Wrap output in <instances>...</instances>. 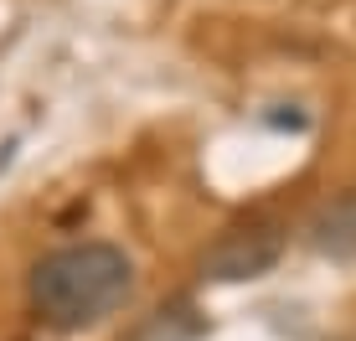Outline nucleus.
Segmentation results:
<instances>
[{"instance_id": "nucleus-2", "label": "nucleus", "mask_w": 356, "mask_h": 341, "mask_svg": "<svg viewBox=\"0 0 356 341\" xmlns=\"http://www.w3.org/2000/svg\"><path fill=\"white\" fill-rule=\"evenodd\" d=\"M284 253V223L274 217H248V223H232L227 233H217V243L202 253V279L212 285H243V279H259L279 264Z\"/></svg>"}, {"instance_id": "nucleus-1", "label": "nucleus", "mask_w": 356, "mask_h": 341, "mask_svg": "<svg viewBox=\"0 0 356 341\" xmlns=\"http://www.w3.org/2000/svg\"><path fill=\"white\" fill-rule=\"evenodd\" d=\"M134 290V264L114 243H67L52 248L31 269V306L57 331H83V326L114 315Z\"/></svg>"}, {"instance_id": "nucleus-3", "label": "nucleus", "mask_w": 356, "mask_h": 341, "mask_svg": "<svg viewBox=\"0 0 356 341\" xmlns=\"http://www.w3.org/2000/svg\"><path fill=\"white\" fill-rule=\"evenodd\" d=\"M305 238H310L315 253H325V259H356V187L336 191L330 202L315 207L310 228H305Z\"/></svg>"}, {"instance_id": "nucleus-4", "label": "nucleus", "mask_w": 356, "mask_h": 341, "mask_svg": "<svg viewBox=\"0 0 356 341\" xmlns=\"http://www.w3.org/2000/svg\"><path fill=\"white\" fill-rule=\"evenodd\" d=\"M196 331H202V326L191 321V310L176 306V310H161V315H155V321L140 331V341H196Z\"/></svg>"}]
</instances>
